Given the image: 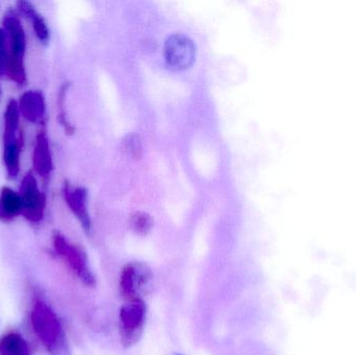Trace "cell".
<instances>
[{
  "mask_svg": "<svg viewBox=\"0 0 356 355\" xmlns=\"http://www.w3.org/2000/svg\"><path fill=\"white\" fill-rule=\"evenodd\" d=\"M31 323L48 355H70L64 327L49 304L35 300L31 308Z\"/></svg>",
  "mask_w": 356,
  "mask_h": 355,
  "instance_id": "cell-1",
  "label": "cell"
},
{
  "mask_svg": "<svg viewBox=\"0 0 356 355\" xmlns=\"http://www.w3.org/2000/svg\"><path fill=\"white\" fill-rule=\"evenodd\" d=\"M3 31L6 33V42H8L6 75L17 85H23L26 83V71L24 66L26 37L20 19L13 10H8L4 15Z\"/></svg>",
  "mask_w": 356,
  "mask_h": 355,
  "instance_id": "cell-2",
  "label": "cell"
},
{
  "mask_svg": "<svg viewBox=\"0 0 356 355\" xmlns=\"http://www.w3.org/2000/svg\"><path fill=\"white\" fill-rule=\"evenodd\" d=\"M52 244L54 251L68 266L71 272L75 274L83 285L94 287L96 283L95 276L92 272L85 251L79 246L69 242L67 238L58 231H54L52 235Z\"/></svg>",
  "mask_w": 356,
  "mask_h": 355,
  "instance_id": "cell-3",
  "label": "cell"
},
{
  "mask_svg": "<svg viewBox=\"0 0 356 355\" xmlns=\"http://www.w3.org/2000/svg\"><path fill=\"white\" fill-rule=\"evenodd\" d=\"M145 302L143 299L127 302L119 311V336L121 344L131 348L138 344L143 335L146 323Z\"/></svg>",
  "mask_w": 356,
  "mask_h": 355,
  "instance_id": "cell-4",
  "label": "cell"
},
{
  "mask_svg": "<svg viewBox=\"0 0 356 355\" xmlns=\"http://www.w3.org/2000/svg\"><path fill=\"white\" fill-rule=\"evenodd\" d=\"M154 281V273L143 262H129L123 267L119 277V290L127 302L143 299Z\"/></svg>",
  "mask_w": 356,
  "mask_h": 355,
  "instance_id": "cell-5",
  "label": "cell"
},
{
  "mask_svg": "<svg viewBox=\"0 0 356 355\" xmlns=\"http://www.w3.org/2000/svg\"><path fill=\"white\" fill-rule=\"evenodd\" d=\"M23 217L31 223H38L43 219L46 208L45 194L40 191L37 179L33 173L23 177L20 185Z\"/></svg>",
  "mask_w": 356,
  "mask_h": 355,
  "instance_id": "cell-6",
  "label": "cell"
},
{
  "mask_svg": "<svg viewBox=\"0 0 356 355\" xmlns=\"http://www.w3.org/2000/svg\"><path fill=\"white\" fill-rule=\"evenodd\" d=\"M196 58V46L194 42L182 35L175 33L165 43V58L171 69L180 71L190 68Z\"/></svg>",
  "mask_w": 356,
  "mask_h": 355,
  "instance_id": "cell-7",
  "label": "cell"
},
{
  "mask_svg": "<svg viewBox=\"0 0 356 355\" xmlns=\"http://www.w3.org/2000/svg\"><path fill=\"white\" fill-rule=\"evenodd\" d=\"M65 201L68 204L71 212L76 216L86 233L91 231V218L88 210L87 190L83 187H73L66 181L63 189Z\"/></svg>",
  "mask_w": 356,
  "mask_h": 355,
  "instance_id": "cell-8",
  "label": "cell"
},
{
  "mask_svg": "<svg viewBox=\"0 0 356 355\" xmlns=\"http://www.w3.org/2000/svg\"><path fill=\"white\" fill-rule=\"evenodd\" d=\"M33 170L42 177H47L54 170L51 150L45 127L38 133L33 154Z\"/></svg>",
  "mask_w": 356,
  "mask_h": 355,
  "instance_id": "cell-9",
  "label": "cell"
},
{
  "mask_svg": "<svg viewBox=\"0 0 356 355\" xmlns=\"http://www.w3.org/2000/svg\"><path fill=\"white\" fill-rule=\"evenodd\" d=\"M18 104L21 114L27 121L31 123L43 122L46 115V101L41 91L31 90L25 92Z\"/></svg>",
  "mask_w": 356,
  "mask_h": 355,
  "instance_id": "cell-10",
  "label": "cell"
},
{
  "mask_svg": "<svg viewBox=\"0 0 356 355\" xmlns=\"http://www.w3.org/2000/svg\"><path fill=\"white\" fill-rule=\"evenodd\" d=\"M22 214L20 194L8 187L0 190V221L8 222Z\"/></svg>",
  "mask_w": 356,
  "mask_h": 355,
  "instance_id": "cell-11",
  "label": "cell"
},
{
  "mask_svg": "<svg viewBox=\"0 0 356 355\" xmlns=\"http://www.w3.org/2000/svg\"><path fill=\"white\" fill-rule=\"evenodd\" d=\"M23 145L22 135L16 139L4 141L3 163L10 179H16L20 172V154Z\"/></svg>",
  "mask_w": 356,
  "mask_h": 355,
  "instance_id": "cell-12",
  "label": "cell"
},
{
  "mask_svg": "<svg viewBox=\"0 0 356 355\" xmlns=\"http://www.w3.org/2000/svg\"><path fill=\"white\" fill-rule=\"evenodd\" d=\"M18 8L24 16H26L29 20L33 23V31H35V35L42 43H47L49 39V29H48L47 24L43 17L35 10V6L29 1H19Z\"/></svg>",
  "mask_w": 356,
  "mask_h": 355,
  "instance_id": "cell-13",
  "label": "cell"
},
{
  "mask_svg": "<svg viewBox=\"0 0 356 355\" xmlns=\"http://www.w3.org/2000/svg\"><path fill=\"white\" fill-rule=\"evenodd\" d=\"M0 355H31V352L26 340L12 331L0 339Z\"/></svg>",
  "mask_w": 356,
  "mask_h": 355,
  "instance_id": "cell-14",
  "label": "cell"
},
{
  "mask_svg": "<svg viewBox=\"0 0 356 355\" xmlns=\"http://www.w3.org/2000/svg\"><path fill=\"white\" fill-rule=\"evenodd\" d=\"M19 119L20 110L18 102L10 99L4 112L3 141L16 139L21 135V133H19Z\"/></svg>",
  "mask_w": 356,
  "mask_h": 355,
  "instance_id": "cell-15",
  "label": "cell"
},
{
  "mask_svg": "<svg viewBox=\"0 0 356 355\" xmlns=\"http://www.w3.org/2000/svg\"><path fill=\"white\" fill-rule=\"evenodd\" d=\"M129 226L136 235L146 236L154 227V219L147 213L136 212L129 218Z\"/></svg>",
  "mask_w": 356,
  "mask_h": 355,
  "instance_id": "cell-16",
  "label": "cell"
},
{
  "mask_svg": "<svg viewBox=\"0 0 356 355\" xmlns=\"http://www.w3.org/2000/svg\"><path fill=\"white\" fill-rule=\"evenodd\" d=\"M125 150H127L129 156H133L135 160H140L142 156L141 139L137 133H131L127 135L124 140Z\"/></svg>",
  "mask_w": 356,
  "mask_h": 355,
  "instance_id": "cell-17",
  "label": "cell"
},
{
  "mask_svg": "<svg viewBox=\"0 0 356 355\" xmlns=\"http://www.w3.org/2000/svg\"><path fill=\"white\" fill-rule=\"evenodd\" d=\"M6 56H8V48H6V33L0 28V73H6Z\"/></svg>",
  "mask_w": 356,
  "mask_h": 355,
  "instance_id": "cell-18",
  "label": "cell"
},
{
  "mask_svg": "<svg viewBox=\"0 0 356 355\" xmlns=\"http://www.w3.org/2000/svg\"><path fill=\"white\" fill-rule=\"evenodd\" d=\"M1 73H0V76H1ZM0 93H1V90H0Z\"/></svg>",
  "mask_w": 356,
  "mask_h": 355,
  "instance_id": "cell-19",
  "label": "cell"
},
{
  "mask_svg": "<svg viewBox=\"0 0 356 355\" xmlns=\"http://www.w3.org/2000/svg\"><path fill=\"white\" fill-rule=\"evenodd\" d=\"M177 355H182V354H177Z\"/></svg>",
  "mask_w": 356,
  "mask_h": 355,
  "instance_id": "cell-20",
  "label": "cell"
}]
</instances>
